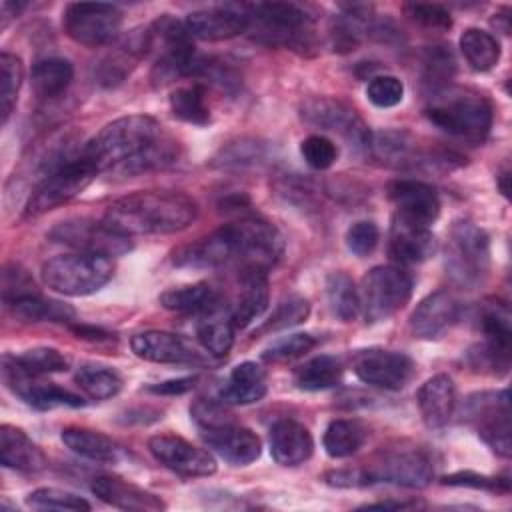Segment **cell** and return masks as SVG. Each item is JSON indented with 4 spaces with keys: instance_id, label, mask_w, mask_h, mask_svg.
Returning <instances> with one entry per match:
<instances>
[{
    "instance_id": "8992f818",
    "label": "cell",
    "mask_w": 512,
    "mask_h": 512,
    "mask_svg": "<svg viewBox=\"0 0 512 512\" xmlns=\"http://www.w3.org/2000/svg\"><path fill=\"white\" fill-rule=\"evenodd\" d=\"M250 18V30L266 44L302 48L312 36V16L294 2L242 4Z\"/></svg>"
},
{
    "instance_id": "f35d334b",
    "label": "cell",
    "mask_w": 512,
    "mask_h": 512,
    "mask_svg": "<svg viewBox=\"0 0 512 512\" xmlns=\"http://www.w3.org/2000/svg\"><path fill=\"white\" fill-rule=\"evenodd\" d=\"M460 50L470 64V68L478 72H486L494 68L500 60V44L498 40L480 28H468L460 36Z\"/></svg>"
},
{
    "instance_id": "ee69618b",
    "label": "cell",
    "mask_w": 512,
    "mask_h": 512,
    "mask_svg": "<svg viewBox=\"0 0 512 512\" xmlns=\"http://www.w3.org/2000/svg\"><path fill=\"white\" fill-rule=\"evenodd\" d=\"M22 78H24V68L18 56L10 54V52H2L0 54V112H2V124L8 122L14 106H16V98L22 86Z\"/></svg>"
},
{
    "instance_id": "c3c4849f",
    "label": "cell",
    "mask_w": 512,
    "mask_h": 512,
    "mask_svg": "<svg viewBox=\"0 0 512 512\" xmlns=\"http://www.w3.org/2000/svg\"><path fill=\"white\" fill-rule=\"evenodd\" d=\"M300 154L304 162L314 170L330 168L338 158L336 144L324 134H310L300 144Z\"/></svg>"
},
{
    "instance_id": "836d02e7",
    "label": "cell",
    "mask_w": 512,
    "mask_h": 512,
    "mask_svg": "<svg viewBox=\"0 0 512 512\" xmlns=\"http://www.w3.org/2000/svg\"><path fill=\"white\" fill-rule=\"evenodd\" d=\"M68 358L56 348H32L18 356L6 354L2 358V374H26V376H46L54 372H66Z\"/></svg>"
},
{
    "instance_id": "60d3db41",
    "label": "cell",
    "mask_w": 512,
    "mask_h": 512,
    "mask_svg": "<svg viewBox=\"0 0 512 512\" xmlns=\"http://www.w3.org/2000/svg\"><path fill=\"white\" fill-rule=\"evenodd\" d=\"M456 74V60L448 46H428L422 56V78L430 94L450 88Z\"/></svg>"
},
{
    "instance_id": "603a6c76",
    "label": "cell",
    "mask_w": 512,
    "mask_h": 512,
    "mask_svg": "<svg viewBox=\"0 0 512 512\" xmlns=\"http://www.w3.org/2000/svg\"><path fill=\"white\" fill-rule=\"evenodd\" d=\"M436 248L430 226L394 214L390 226V256L400 264H418Z\"/></svg>"
},
{
    "instance_id": "681fc988",
    "label": "cell",
    "mask_w": 512,
    "mask_h": 512,
    "mask_svg": "<svg viewBox=\"0 0 512 512\" xmlns=\"http://www.w3.org/2000/svg\"><path fill=\"white\" fill-rule=\"evenodd\" d=\"M368 100L378 108H392L404 98V84L396 76H374L366 86Z\"/></svg>"
},
{
    "instance_id": "7a4b0ae2",
    "label": "cell",
    "mask_w": 512,
    "mask_h": 512,
    "mask_svg": "<svg viewBox=\"0 0 512 512\" xmlns=\"http://www.w3.org/2000/svg\"><path fill=\"white\" fill-rule=\"evenodd\" d=\"M282 254V236L266 220L242 218L186 244L174 252V264L186 268H262L268 270Z\"/></svg>"
},
{
    "instance_id": "f6af8a7d",
    "label": "cell",
    "mask_w": 512,
    "mask_h": 512,
    "mask_svg": "<svg viewBox=\"0 0 512 512\" xmlns=\"http://www.w3.org/2000/svg\"><path fill=\"white\" fill-rule=\"evenodd\" d=\"M26 504L36 510H70V512H88L92 506L82 496L60 490V488H36L28 494Z\"/></svg>"
},
{
    "instance_id": "ba28073f",
    "label": "cell",
    "mask_w": 512,
    "mask_h": 512,
    "mask_svg": "<svg viewBox=\"0 0 512 512\" xmlns=\"http://www.w3.org/2000/svg\"><path fill=\"white\" fill-rule=\"evenodd\" d=\"M98 176V170L78 154L76 158L64 162L62 166L54 168L46 176L38 180V184L32 188L28 202H26V216H40L48 210H54L66 202H70L74 196H78L94 178Z\"/></svg>"
},
{
    "instance_id": "ffe728a7",
    "label": "cell",
    "mask_w": 512,
    "mask_h": 512,
    "mask_svg": "<svg viewBox=\"0 0 512 512\" xmlns=\"http://www.w3.org/2000/svg\"><path fill=\"white\" fill-rule=\"evenodd\" d=\"M186 30L198 40H228L250 30V18L242 6H216L190 12L184 20Z\"/></svg>"
},
{
    "instance_id": "74e56055",
    "label": "cell",
    "mask_w": 512,
    "mask_h": 512,
    "mask_svg": "<svg viewBox=\"0 0 512 512\" xmlns=\"http://www.w3.org/2000/svg\"><path fill=\"white\" fill-rule=\"evenodd\" d=\"M326 296L330 310L342 322H352L360 310V290L346 272H332L326 278Z\"/></svg>"
},
{
    "instance_id": "7dc6e473",
    "label": "cell",
    "mask_w": 512,
    "mask_h": 512,
    "mask_svg": "<svg viewBox=\"0 0 512 512\" xmlns=\"http://www.w3.org/2000/svg\"><path fill=\"white\" fill-rule=\"evenodd\" d=\"M318 344V340L312 336V334H290V336H284L276 342H272L264 352H262V358L266 362H288V360H294V358H300L304 356L306 352H310L314 346Z\"/></svg>"
},
{
    "instance_id": "8fae6325",
    "label": "cell",
    "mask_w": 512,
    "mask_h": 512,
    "mask_svg": "<svg viewBox=\"0 0 512 512\" xmlns=\"http://www.w3.org/2000/svg\"><path fill=\"white\" fill-rule=\"evenodd\" d=\"M466 420L476 428L478 436L500 456L508 458L510 442V396L508 390L480 392L466 400Z\"/></svg>"
},
{
    "instance_id": "30bf717a",
    "label": "cell",
    "mask_w": 512,
    "mask_h": 512,
    "mask_svg": "<svg viewBox=\"0 0 512 512\" xmlns=\"http://www.w3.org/2000/svg\"><path fill=\"white\" fill-rule=\"evenodd\" d=\"M432 476V462L418 448L384 450L366 470H358L360 486L388 482L404 488H424L430 484Z\"/></svg>"
},
{
    "instance_id": "f5cc1de1",
    "label": "cell",
    "mask_w": 512,
    "mask_h": 512,
    "mask_svg": "<svg viewBox=\"0 0 512 512\" xmlns=\"http://www.w3.org/2000/svg\"><path fill=\"white\" fill-rule=\"evenodd\" d=\"M380 240V230L370 220L354 222L346 232V246L356 256H368L376 250Z\"/></svg>"
},
{
    "instance_id": "44dd1931",
    "label": "cell",
    "mask_w": 512,
    "mask_h": 512,
    "mask_svg": "<svg viewBox=\"0 0 512 512\" xmlns=\"http://www.w3.org/2000/svg\"><path fill=\"white\" fill-rule=\"evenodd\" d=\"M460 316V302L448 290H436L410 314V332L420 340L440 338Z\"/></svg>"
},
{
    "instance_id": "7bdbcfd3",
    "label": "cell",
    "mask_w": 512,
    "mask_h": 512,
    "mask_svg": "<svg viewBox=\"0 0 512 512\" xmlns=\"http://www.w3.org/2000/svg\"><path fill=\"white\" fill-rule=\"evenodd\" d=\"M8 306L12 308V312L16 316L30 320V322H42V320L70 322L74 318V310L70 306L56 302V300H46V298H42V294H32V296L20 298Z\"/></svg>"
},
{
    "instance_id": "e575fe53",
    "label": "cell",
    "mask_w": 512,
    "mask_h": 512,
    "mask_svg": "<svg viewBox=\"0 0 512 512\" xmlns=\"http://www.w3.org/2000/svg\"><path fill=\"white\" fill-rule=\"evenodd\" d=\"M74 68L66 58H44L32 66V90L42 100L62 96L72 84Z\"/></svg>"
},
{
    "instance_id": "bcb514c9",
    "label": "cell",
    "mask_w": 512,
    "mask_h": 512,
    "mask_svg": "<svg viewBox=\"0 0 512 512\" xmlns=\"http://www.w3.org/2000/svg\"><path fill=\"white\" fill-rule=\"evenodd\" d=\"M310 314V304L306 298L292 296L276 306L272 316L258 328V332H278L302 324Z\"/></svg>"
},
{
    "instance_id": "6da1fadb",
    "label": "cell",
    "mask_w": 512,
    "mask_h": 512,
    "mask_svg": "<svg viewBox=\"0 0 512 512\" xmlns=\"http://www.w3.org/2000/svg\"><path fill=\"white\" fill-rule=\"evenodd\" d=\"M170 144L152 116L130 114L106 124L80 154L98 174L106 170L138 174L170 164L174 160Z\"/></svg>"
},
{
    "instance_id": "9f6ffc18",
    "label": "cell",
    "mask_w": 512,
    "mask_h": 512,
    "mask_svg": "<svg viewBox=\"0 0 512 512\" xmlns=\"http://www.w3.org/2000/svg\"><path fill=\"white\" fill-rule=\"evenodd\" d=\"M196 376H186V378H176V380H166L156 386H150L148 390L154 394H184L190 388H194Z\"/></svg>"
},
{
    "instance_id": "277c9868",
    "label": "cell",
    "mask_w": 512,
    "mask_h": 512,
    "mask_svg": "<svg viewBox=\"0 0 512 512\" xmlns=\"http://www.w3.org/2000/svg\"><path fill=\"white\" fill-rule=\"evenodd\" d=\"M426 116L446 134L478 142L490 132L494 110L490 100L478 92L446 88L430 94Z\"/></svg>"
},
{
    "instance_id": "ac0fdd59",
    "label": "cell",
    "mask_w": 512,
    "mask_h": 512,
    "mask_svg": "<svg viewBox=\"0 0 512 512\" xmlns=\"http://www.w3.org/2000/svg\"><path fill=\"white\" fill-rule=\"evenodd\" d=\"M148 450L152 456L168 470L180 476H210L216 472L214 456L174 434H158L148 440Z\"/></svg>"
},
{
    "instance_id": "7c38bea8",
    "label": "cell",
    "mask_w": 512,
    "mask_h": 512,
    "mask_svg": "<svg viewBox=\"0 0 512 512\" xmlns=\"http://www.w3.org/2000/svg\"><path fill=\"white\" fill-rule=\"evenodd\" d=\"M480 328L484 342L470 350L474 368L506 374L510 366V310L500 300H488L480 310Z\"/></svg>"
},
{
    "instance_id": "816d5d0a",
    "label": "cell",
    "mask_w": 512,
    "mask_h": 512,
    "mask_svg": "<svg viewBox=\"0 0 512 512\" xmlns=\"http://www.w3.org/2000/svg\"><path fill=\"white\" fill-rule=\"evenodd\" d=\"M32 294H40L34 280L28 276V272L16 264H10L4 268L2 274V298L4 304H12L20 298L32 296Z\"/></svg>"
},
{
    "instance_id": "484cf974",
    "label": "cell",
    "mask_w": 512,
    "mask_h": 512,
    "mask_svg": "<svg viewBox=\"0 0 512 512\" xmlns=\"http://www.w3.org/2000/svg\"><path fill=\"white\" fill-rule=\"evenodd\" d=\"M270 454L282 466H298L312 456L314 440L308 428L296 420H278L270 428Z\"/></svg>"
},
{
    "instance_id": "83f0119b",
    "label": "cell",
    "mask_w": 512,
    "mask_h": 512,
    "mask_svg": "<svg viewBox=\"0 0 512 512\" xmlns=\"http://www.w3.org/2000/svg\"><path fill=\"white\" fill-rule=\"evenodd\" d=\"M418 408L428 428H442L456 408V386L448 374H436L428 378L418 390Z\"/></svg>"
},
{
    "instance_id": "4316f807",
    "label": "cell",
    "mask_w": 512,
    "mask_h": 512,
    "mask_svg": "<svg viewBox=\"0 0 512 512\" xmlns=\"http://www.w3.org/2000/svg\"><path fill=\"white\" fill-rule=\"evenodd\" d=\"M90 488L102 502L122 510L156 512L164 508V502L156 494L118 476H96Z\"/></svg>"
},
{
    "instance_id": "e0dca14e",
    "label": "cell",
    "mask_w": 512,
    "mask_h": 512,
    "mask_svg": "<svg viewBox=\"0 0 512 512\" xmlns=\"http://www.w3.org/2000/svg\"><path fill=\"white\" fill-rule=\"evenodd\" d=\"M352 368L364 384L382 390H402L416 370L410 356L384 348L360 350L352 360Z\"/></svg>"
},
{
    "instance_id": "1f68e13d",
    "label": "cell",
    "mask_w": 512,
    "mask_h": 512,
    "mask_svg": "<svg viewBox=\"0 0 512 512\" xmlns=\"http://www.w3.org/2000/svg\"><path fill=\"white\" fill-rule=\"evenodd\" d=\"M62 442L78 456L100 462V464H114L120 460L122 450L120 446L102 432L88 430V428H64L60 434Z\"/></svg>"
},
{
    "instance_id": "f546056e",
    "label": "cell",
    "mask_w": 512,
    "mask_h": 512,
    "mask_svg": "<svg viewBox=\"0 0 512 512\" xmlns=\"http://www.w3.org/2000/svg\"><path fill=\"white\" fill-rule=\"evenodd\" d=\"M268 392L266 372L256 362H240L232 368L226 384L220 390V400L224 404L246 406L260 402Z\"/></svg>"
},
{
    "instance_id": "4dcf8cb0",
    "label": "cell",
    "mask_w": 512,
    "mask_h": 512,
    "mask_svg": "<svg viewBox=\"0 0 512 512\" xmlns=\"http://www.w3.org/2000/svg\"><path fill=\"white\" fill-rule=\"evenodd\" d=\"M158 300L166 310L182 312V314H198V316L212 312L226 304L222 300V296L212 286H208L204 282L170 288V290L162 292Z\"/></svg>"
},
{
    "instance_id": "9a60e30c",
    "label": "cell",
    "mask_w": 512,
    "mask_h": 512,
    "mask_svg": "<svg viewBox=\"0 0 512 512\" xmlns=\"http://www.w3.org/2000/svg\"><path fill=\"white\" fill-rule=\"evenodd\" d=\"M50 240L74 248V252H92L104 256H120L132 248L128 236H122L108 228L104 220L72 218L56 224L50 230Z\"/></svg>"
},
{
    "instance_id": "5b68a950",
    "label": "cell",
    "mask_w": 512,
    "mask_h": 512,
    "mask_svg": "<svg viewBox=\"0 0 512 512\" xmlns=\"http://www.w3.org/2000/svg\"><path fill=\"white\" fill-rule=\"evenodd\" d=\"M40 274L42 282L58 294L88 296L110 282L114 262L104 254L70 252L44 262Z\"/></svg>"
},
{
    "instance_id": "db71d44e",
    "label": "cell",
    "mask_w": 512,
    "mask_h": 512,
    "mask_svg": "<svg viewBox=\"0 0 512 512\" xmlns=\"http://www.w3.org/2000/svg\"><path fill=\"white\" fill-rule=\"evenodd\" d=\"M444 484L448 486H464V488H474V490H488V492H502L508 494L510 492V482L506 478H498V476H484V474H476V472H456L450 476L442 478Z\"/></svg>"
},
{
    "instance_id": "3957f363",
    "label": "cell",
    "mask_w": 512,
    "mask_h": 512,
    "mask_svg": "<svg viewBox=\"0 0 512 512\" xmlns=\"http://www.w3.org/2000/svg\"><path fill=\"white\" fill-rule=\"evenodd\" d=\"M198 216V204L184 192L144 190L114 200L102 220L122 236L174 234Z\"/></svg>"
},
{
    "instance_id": "8d00e7d4",
    "label": "cell",
    "mask_w": 512,
    "mask_h": 512,
    "mask_svg": "<svg viewBox=\"0 0 512 512\" xmlns=\"http://www.w3.org/2000/svg\"><path fill=\"white\" fill-rule=\"evenodd\" d=\"M340 378H342V362L330 354L314 356L312 360L304 362L294 374L296 386L308 392L328 390L336 386Z\"/></svg>"
},
{
    "instance_id": "d4e9b609",
    "label": "cell",
    "mask_w": 512,
    "mask_h": 512,
    "mask_svg": "<svg viewBox=\"0 0 512 512\" xmlns=\"http://www.w3.org/2000/svg\"><path fill=\"white\" fill-rule=\"evenodd\" d=\"M268 308V276L262 268L238 270V292L230 304V316L236 328H246Z\"/></svg>"
},
{
    "instance_id": "ab89813d",
    "label": "cell",
    "mask_w": 512,
    "mask_h": 512,
    "mask_svg": "<svg viewBox=\"0 0 512 512\" xmlns=\"http://www.w3.org/2000/svg\"><path fill=\"white\" fill-rule=\"evenodd\" d=\"M168 102L172 114L182 122L196 126H206L210 122V108L204 96V88L200 84L176 88L170 94Z\"/></svg>"
},
{
    "instance_id": "d6a6232c",
    "label": "cell",
    "mask_w": 512,
    "mask_h": 512,
    "mask_svg": "<svg viewBox=\"0 0 512 512\" xmlns=\"http://www.w3.org/2000/svg\"><path fill=\"white\" fill-rule=\"evenodd\" d=\"M234 322L230 316V306H220L212 312L200 316L196 326V336L200 346L210 356H226L234 344Z\"/></svg>"
},
{
    "instance_id": "2e32d148",
    "label": "cell",
    "mask_w": 512,
    "mask_h": 512,
    "mask_svg": "<svg viewBox=\"0 0 512 512\" xmlns=\"http://www.w3.org/2000/svg\"><path fill=\"white\" fill-rule=\"evenodd\" d=\"M130 346L138 358L148 362L182 366H204L210 362V354L204 348L180 334L166 330L138 332L132 336Z\"/></svg>"
},
{
    "instance_id": "9c48e42d",
    "label": "cell",
    "mask_w": 512,
    "mask_h": 512,
    "mask_svg": "<svg viewBox=\"0 0 512 512\" xmlns=\"http://www.w3.org/2000/svg\"><path fill=\"white\" fill-rule=\"evenodd\" d=\"M412 296V276L400 266H376L362 278L360 304L366 322H382L402 310Z\"/></svg>"
},
{
    "instance_id": "f907efd6",
    "label": "cell",
    "mask_w": 512,
    "mask_h": 512,
    "mask_svg": "<svg viewBox=\"0 0 512 512\" xmlns=\"http://www.w3.org/2000/svg\"><path fill=\"white\" fill-rule=\"evenodd\" d=\"M406 16L416 22L422 28L428 30H438L444 32L452 26V16L442 4H422V2H412L404 6Z\"/></svg>"
},
{
    "instance_id": "6f0895ef",
    "label": "cell",
    "mask_w": 512,
    "mask_h": 512,
    "mask_svg": "<svg viewBox=\"0 0 512 512\" xmlns=\"http://www.w3.org/2000/svg\"><path fill=\"white\" fill-rule=\"evenodd\" d=\"M414 506H418L416 502H376V504H366L364 508H396V510H400V508H414Z\"/></svg>"
},
{
    "instance_id": "5bb4252c",
    "label": "cell",
    "mask_w": 512,
    "mask_h": 512,
    "mask_svg": "<svg viewBox=\"0 0 512 512\" xmlns=\"http://www.w3.org/2000/svg\"><path fill=\"white\" fill-rule=\"evenodd\" d=\"M302 118L318 128L328 132H336L356 150H370L372 134L364 120L342 100H334L328 96L310 98L302 104Z\"/></svg>"
},
{
    "instance_id": "52a82bcc",
    "label": "cell",
    "mask_w": 512,
    "mask_h": 512,
    "mask_svg": "<svg viewBox=\"0 0 512 512\" xmlns=\"http://www.w3.org/2000/svg\"><path fill=\"white\" fill-rule=\"evenodd\" d=\"M446 272L454 284L474 288L490 270V238L474 222H456L446 244Z\"/></svg>"
},
{
    "instance_id": "7402d4cb",
    "label": "cell",
    "mask_w": 512,
    "mask_h": 512,
    "mask_svg": "<svg viewBox=\"0 0 512 512\" xmlns=\"http://www.w3.org/2000/svg\"><path fill=\"white\" fill-rule=\"evenodd\" d=\"M388 198L392 200L396 214L430 226L440 214L438 192L420 180H394L388 184Z\"/></svg>"
},
{
    "instance_id": "d590c367",
    "label": "cell",
    "mask_w": 512,
    "mask_h": 512,
    "mask_svg": "<svg viewBox=\"0 0 512 512\" xmlns=\"http://www.w3.org/2000/svg\"><path fill=\"white\" fill-rule=\"evenodd\" d=\"M366 426L358 420H332L324 430L322 444L330 458H348L366 442Z\"/></svg>"
},
{
    "instance_id": "d6986e66",
    "label": "cell",
    "mask_w": 512,
    "mask_h": 512,
    "mask_svg": "<svg viewBox=\"0 0 512 512\" xmlns=\"http://www.w3.org/2000/svg\"><path fill=\"white\" fill-rule=\"evenodd\" d=\"M200 430L202 440L230 464L246 466L254 462L262 452L260 438L250 428L238 426L232 420Z\"/></svg>"
},
{
    "instance_id": "cb8c5ba5",
    "label": "cell",
    "mask_w": 512,
    "mask_h": 512,
    "mask_svg": "<svg viewBox=\"0 0 512 512\" xmlns=\"http://www.w3.org/2000/svg\"><path fill=\"white\" fill-rule=\"evenodd\" d=\"M6 384L12 388L14 394H18L28 406L36 410H52V408H78L84 406V400L66 390L60 388L54 382H46L44 376H26V374H4Z\"/></svg>"
},
{
    "instance_id": "11a10c76",
    "label": "cell",
    "mask_w": 512,
    "mask_h": 512,
    "mask_svg": "<svg viewBox=\"0 0 512 512\" xmlns=\"http://www.w3.org/2000/svg\"><path fill=\"white\" fill-rule=\"evenodd\" d=\"M260 158V144L256 142H236V144H230L226 150H222V156L218 158V164L220 166H248V164H254L258 162Z\"/></svg>"
},
{
    "instance_id": "b9f144b4",
    "label": "cell",
    "mask_w": 512,
    "mask_h": 512,
    "mask_svg": "<svg viewBox=\"0 0 512 512\" xmlns=\"http://www.w3.org/2000/svg\"><path fill=\"white\" fill-rule=\"evenodd\" d=\"M74 380L80 386V390L92 400H108L116 396L122 388V378L118 376L116 370L108 366L86 364L78 368Z\"/></svg>"
},
{
    "instance_id": "4fadbf2b",
    "label": "cell",
    "mask_w": 512,
    "mask_h": 512,
    "mask_svg": "<svg viewBox=\"0 0 512 512\" xmlns=\"http://www.w3.org/2000/svg\"><path fill=\"white\" fill-rule=\"evenodd\" d=\"M64 32L82 46L110 44L122 28V12L112 4L74 2L62 14Z\"/></svg>"
},
{
    "instance_id": "f1b7e54d",
    "label": "cell",
    "mask_w": 512,
    "mask_h": 512,
    "mask_svg": "<svg viewBox=\"0 0 512 512\" xmlns=\"http://www.w3.org/2000/svg\"><path fill=\"white\" fill-rule=\"evenodd\" d=\"M0 460L2 466L16 472H38L46 466V456L28 434L16 426H0Z\"/></svg>"
}]
</instances>
